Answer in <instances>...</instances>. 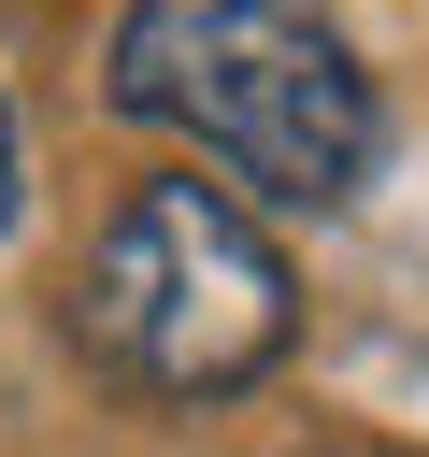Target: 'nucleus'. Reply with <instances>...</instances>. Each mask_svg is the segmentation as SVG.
<instances>
[{
    "label": "nucleus",
    "mask_w": 429,
    "mask_h": 457,
    "mask_svg": "<svg viewBox=\"0 0 429 457\" xmlns=\"http://www.w3.org/2000/svg\"><path fill=\"white\" fill-rule=\"evenodd\" d=\"M100 100L129 129H186L200 157H229L243 186H272L300 214L358 200V171L386 143L372 86H358V57L315 0H129Z\"/></svg>",
    "instance_id": "f257e3e1"
},
{
    "label": "nucleus",
    "mask_w": 429,
    "mask_h": 457,
    "mask_svg": "<svg viewBox=\"0 0 429 457\" xmlns=\"http://www.w3.org/2000/svg\"><path fill=\"white\" fill-rule=\"evenodd\" d=\"M286 328H300V286H286L272 228H257L229 186H200V171L129 186L114 228H100L86 271H72V343H86L100 371L157 386V400H229V386H257V371L286 357Z\"/></svg>",
    "instance_id": "f03ea898"
},
{
    "label": "nucleus",
    "mask_w": 429,
    "mask_h": 457,
    "mask_svg": "<svg viewBox=\"0 0 429 457\" xmlns=\"http://www.w3.org/2000/svg\"><path fill=\"white\" fill-rule=\"evenodd\" d=\"M14 200H29V129H14V100H0V228H14Z\"/></svg>",
    "instance_id": "7ed1b4c3"
},
{
    "label": "nucleus",
    "mask_w": 429,
    "mask_h": 457,
    "mask_svg": "<svg viewBox=\"0 0 429 457\" xmlns=\"http://www.w3.org/2000/svg\"><path fill=\"white\" fill-rule=\"evenodd\" d=\"M300 457H415V443H300Z\"/></svg>",
    "instance_id": "20e7f679"
}]
</instances>
